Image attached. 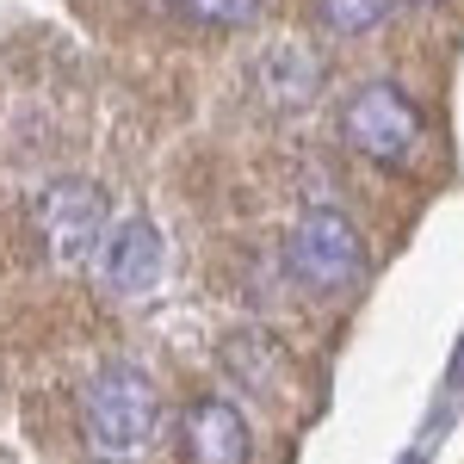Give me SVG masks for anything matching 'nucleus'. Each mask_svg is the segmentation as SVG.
Listing matches in <instances>:
<instances>
[{
    "label": "nucleus",
    "instance_id": "obj_6",
    "mask_svg": "<svg viewBox=\"0 0 464 464\" xmlns=\"http://www.w3.org/2000/svg\"><path fill=\"white\" fill-rule=\"evenodd\" d=\"M179 452L186 464H248V421L236 402L198 396L179 421Z\"/></svg>",
    "mask_w": 464,
    "mask_h": 464
},
{
    "label": "nucleus",
    "instance_id": "obj_9",
    "mask_svg": "<svg viewBox=\"0 0 464 464\" xmlns=\"http://www.w3.org/2000/svg\"><path fill=\"white\" fill-rule=\"evenodd\" d=\"M254 6H260V0H179V13H186L192 25H211V32H236V25H248Z\"/></svg>",
    "mask_w": 464,
    "mask_h": 464
},
{
    "label": "nucleus",
    "instance_id": "obj_8",
    "mask_svg": "<svg viewBox=\"0 0 464 464\" xmlns=\"http://www.w3.org/2000/svg\"><path fill=\"white\" fill-rule=\"evenodd\" d=\"M316 6V25L334 37H365L384 25V13H391L396 0H310Z\"/></svg>",
    "mask_w": 464,
    "mask_h": 464
},
{
    "label": "nucleus",
    "instance_id": "obj_5",
    "mask_svg": "<svg viewBox=\"0 0 464 464\" xmlns=\"http://www.w3.org/2000/svg\"><path fill=\"white\" fill-rule=\"evenodd\" d=\"M93 273L111 297H149L161 285V236L149 217H118L93 254Z\"/></svg>",
    "mask_w": 464,
    "mask_h": 464
},
{
    "label": "nucleus",
    "instance_id": "obj_1",
    "mask_svg": "<svg viewBox=\"0 0 464 464\" xmlns=\"http://www.w3.org/2000/svg\"><path fill=\"white\" fill-rule=\"evenodd\" d=\"M81 428H87V446L100 452L106 464L137 459L155 428H161V396L137 365L111 359L87 378V396H81Z\"/></svg>",
    "mask_w": 464,
    "mask_h": 464
},
{
    "label": "nucleus",
    "instance_id": "obj_2",
    "mask_svg": "<svg viewBox=\"0 0 464 464\" xmlns=\"http://www.w3.org/2000/svg\"><path fill=\"white\" fill-rule=\"evenodd\" d=\"M285 266H291V279H297L304 291H322V297L359 285V273H365L359 229L334 211V205L304 211L297 223H291V236H285Z\"/></svg>",
    "mask_w": 464,
    "mask_h": 464
},
{
    "label": "nucleus",
    "instance_id": "obj_3",
    "mask_svg": "<svg viewBox=\"0 0 464 464\" xmlns=\"http://www.w3.org/2000/svg\"><path fill=\"white\" fill-rule=\"evenodd\" d=\"M341 130H347V143L365 155V161H378V168H396V161H409L415 149H421V111L415 100L391 87V81H365L347 111H341Z\"/></svg>",
    "mask_w": 464,
    "mask_h": 464
},
{
    "label": "nucleus",
    "instance_id": "obj_4",
    "mask_svg": "<svg viewBox=\"0 0 464 464\" xmlns=\"http://www.w3.org/2000/svg\"><path fill=\"white\" fill-rule=\"evenodd\" d=\"M111 217H106V192L93 179H56L37 192V236L56 266H87L100 242H106Z\"/></svg>",
    "mask_w": 464,
    "mask_h": 464
},
{
    "label": "nucleus",
    "instance_id": "obj_7",
    "mask_svg": "<svg viewBox=\"0 0 464 464\" xmlns=\"http://www.w3.org/2000/svg\"><path fill=\"white\" fill-rule=\"evenodd\" d=\"M260 87H266V100L273 106H285V111H297V106H310L322 93V63H316V50H304V44H273L266 56H260Z\"/></svg>",
    "mask_w": 464,
    "mask_h": 464
}]
</instances>
